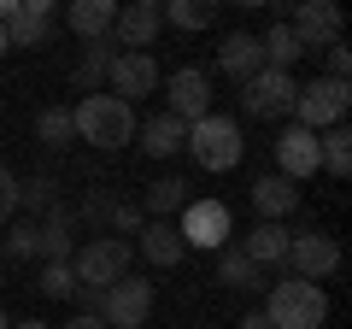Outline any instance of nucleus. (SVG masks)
Instances as JSON below:
<instances>
[{"instance_id": "f257e3e1", "label": "nucleus", "mask_w": 352, "mask_h": 329, "mask_svg": "<svg viewBox=\"0 0 352 329\" xmlns=\"http://www.w3.org/2000/svg\"><path fill=\"white\" fill-rule=\"evenodd\" d=\"M71 124H76V141L112 153V147H129V141H135L141 118H135V106L118 100V94H82V106H71Z\"/></svg>"}, {"instance_id": "f03ea898", "label": "nucleus", "mask_w": 352, "mask_h": 329, "mask_svg": "<svg viewBox=\"0 0 352 329\" xmlns=\"http://www.w3.org/2000/svg\"><path fill=\"white\" fill-rule=\"evenodd\" d=\"M264 294H270V306H258V312L270 317V329H323V317H329L323 282L282 277V282H270Z\"/></svg>"}, {"instance_id": "7ed1b4c3", "label": "nucleus", "mask_w": 352, "mask_h": 329, "mask_svg": "<svg viewBox=\"0 0 352 329\" xmlns=\"http://www.w3.org/2000/svg\"><path fill=\"white\" fill-rule=\"evenodd\" d=\"M188 153H194V164H200V171H235L241 153H247V136H241L235 118L206 112L200 124H188Z\"/></svg>"}, {"instance_id": "20e7f679", "label": "nucleus", "mask_w": 352, "mask_h": 329, "mask_svg": "<svg viewBox=\"0 0 352 329\" xmlns=\"http://www.w3.org/2000/svg\"><path fill=\"white\" fill-rule=\"evenodd\" d=\"M71 277H76V288H112V282H124L129 277V241H118V235H94V241H82L71 253Z\"/></svg>"}, {"instance_id": "39448f33", "label": "nucleus", "mask_w": 352, "mask_h": 329, "mask_svg": "<svg viewBox=\"0 0 352 329\" xmlns=\"http://www.w3.org/2000/svg\"><path fill=\"white\" fill-rule=\"evenodd\" d=\"M346 112H352V83H335V76H317V83H305L300 89V100H294V124L300 129H329V124H346Z\"/></svg>"}, {"instance_id": "423d86ee", "label": "nucleus", "mask_w": 352, "mask_h": 329, "mask_svg": "<svg viewBox=\"0 0 352 329\" xmlns=\"http://www.w3.org/2000/svg\"><path fill=\"white\" fill-rule=\"evenodd\" d=\"M282 265L294 270L300 282H323L340 270V241L329 235V229H294L288 235V259Z\"/></svg>"}, {"instance_id": "0eeeda50", "label": "nucleus", "mask_w": 352, "mask_h": 329, "mask_svg": "<svg viewBox=\"0 0 352 329\" xmlns=\"http://www.w3.org/2000/svg\"><path fill=\"white\" fill-rule=\"evenodd\" d=\"M176 235H182V247L217 253V247H229V235H235V217H229L223 200H188L182 217H176Z\"/></svg>"}, {"instance_id": "6e6552de", "label": "nucleus", "mask_w": 352, "mask_h": 329, "mask_svg": "<svg viewBox=\"0 0 352 329\" xmlns=\"http://www.w3.org/2000/svg\"><path fill=\"white\" fill-rule=\"evenodd\" d=\"M100 317L106 329H141L153 317V282H141V277H124V282H112V288L100 294Z\"/></svg>"}, {"instance_id": "1a4fd4ad", "label": "nucleus", "mask_w": 352, "mask_h": 329, "mask_svg": "<svg viewBox=\"0 0 352 329\" xmlns=\"http://www.w3.org/2000/svg\"><path fill=\"white\" fill-rule=\"evenodd\" d=\"M300 100V83L288 71H258L252 83H241V112L247 118H288Z\"/></svg>"}, {"instance_id": "9d476101", "label": "nucleus", "mask_w": 352, "mask_h": 329, "mask_svg": "<svg viewBox=\"0 0 352 329\" xmlns=\"http://www.w3.org/2000/svg\"><path fill=\"white\" fill-rule=\"evenodd\" d=\"M288 30H294V41H300L305 53L335 47L340 41V6L335 0H300V6L288 12Z\"/></svg>"}, {"instance_id": "9b49d317", "label": "nucleus", "mask_w": 352, "mask_h": 329, "mask_svg": "<svg viewBox=\"0 0 352 329\" xmlns=\"http://www.w3.org/2000/svg\"><path fill=\"white\" fill-rule=\"evenodd\" d=\"M164 112L182 118V124H200L206 112H212V76L200 71V65H176L170 71V94H164Z\"/></svg>"}, {"instance_id": "f8f14e48", "label": "nucleus", "mask_w": 352, "mask_h": 329, "mask_svg": "<svg viewBox=\"0 0 352 329\" xmlns=\"http://www.w3.org/2000/svg\"><path fill=\"white\" fill-rule=\"evenodd\" d=\"M106 89H112L118 100H129V106H135L141 94H153V89H159V59H153V53H118V59H112V71H106Z\"/></svg>"}, {"instance_id": "ddd939ff", "label": "nucleus", "mask_w": 352, "mask_h": 329, "mask_svg": "<svg viewBox=\"0 0 352 329\" xmlns=\"http://www.w3.org/2000/svg\"><path fill=\"white\" fill-rule=\"evenodd\" d=\"M71 253H76V212L53 206L47 217H36V259L41 265H71Z\"/></svg>"}, {"instance_id": "4468645a", "label": "nucleus", "mask_w": 352, "mask_h": 329, "mask_svg": "<svg viewBox=\"0 0 352 329\" xmlns=\"http://www.w3.org/2000/svg\"><path fill=\"white\" fill-rule=\"evenodd\" d=\"M153 36H159V6H153V0L118 6V24H112V47L118 53H147Z\"/></svg>"}, {"instance_id": "2eb2a0df", "label": "nucleus", "mask_w": 352, "mask_h": 329, "mask_svg": "<svg viewBox=\"0 0 352 329\" xmlns=\"http://www.w3.org/2000/svg\"><path fill=\"white\" fill-rule=\"evenodd\" d=\"M323 164H317V136L311 129H300V124H288L276 136V177H288V182H305V177H317Z\"/></svg>"}, {"instance_id": "dca6fc26", "label": "nucleus", "mask_w": 352, "mask_h": 329, "mask_svg": "<svg viewBox=\"0 0 352 329\" xmlns=\"http://www.w3.org/2000/svg\"><path fill=\"white\" fill-rule=\"evenodd\" d=\"M53 18H59L53 0H18L6 18V47H41L53 36Z\"/></svg>"}, {"instance_id": "f3484780", "label": "nucleus", "mask_w": 352, "mask_h": 329, "mask_svg": "<svg viewBox=\"0 0 352 329\" xmlns=\"http://www.w3.org/2000/svg\"><path fill=\"white\" fill-rule=\"evenodd\" d=\"M135 247H141V259L159 265V270H176L182 259H188V247H182V235H176V217H147L141 235H135Z\"/></svg>"}, {"instance_id": "a211bd4d", "label": "nucleus", "mask_w": 352, "mask_h": 329, "mask_svg": "<svg viewBox=\"0 0 352 329\" xmlns=\"http://www.w3.org/2000/svg\"><path fill=\"white\" fill-rule=\"evenodd\" d=\"M252 206H258V224H282V217L300 212V182L270 177V171H264V177L252 182Z\"/></svg>"}, {"instance_id": "6ab92c4d", "label": "nucleus", "mask_w": 352, "mask_h": 329, "mask_svg": "<svg viewBox=\"0 0 352 329\" xmlns=\"http://www.w3.org/2000/svg\"><path fill=\"white\" fill-rule=\"evenodd\" d=\"M217 282H223L229 294H264L270 288V270H258L235 241H229V247H217Z\"/></svg>"}, {"instance_id": "aec40b11", "label": "nucleus", "mask_w": 352, "mask_h": 329, "mask_svg": "<svg viewBox=\"0 0 352 329\" xmlns=\"http://www.w3.org/2000/svg\"><path fill=\"white\" fill-rule=\"evenodd\" d=\"M135 136H141V153H147V159H176V153L188 147V124L170 118V112H153Z\"/></svg>"}, {"instance_id": "412c9836", "label": "nucleus", "mask_w": 352, "mask_h": 329, "mask_svg": "<svg viewBox=\"0 0 352 329\" xmlns=\"http://www.w3.org/2000/svg\"><path fill=\"white\" fill-rule=\"evenodd\" d=\"M217 59H223V76H235V83H252V76L264 71V53H258V36H252V30H229L223 47H217Z\"/></svg>"}, {"instance_id": "4be33fe9", "label": "nucleus", "mask_w": 352, "mask_h": 329, "mask_svg": "<svg viewBox=\"0 0 352 329\" xmlns=\"http://www.w3.org/2000/svg\"><path fill=\"white\" fill-rule=\"evenodd\" d=\"M288 235H294L288 224H252L235 247H241V253H247L258 270H270V265H282V259H288Z\"/></svg>"}, {"instance_id": "5701e85b", "label": "nucleus", "mask_w": 352, "mask_h": 329, "mask_svg": "<svg viewBox=\"0 0 352 329\" xmlns=\"http://www.w3.org/2000/svg\"><path fill=\"white\" fill-rule=\"evenodd\" d=\"M65 24H71L82 41H112L118 6L112 0H71V6H65Z\"/></svg>"}, {"instance_id": "b1692460", "label": "nucleus", "mask_w": 352, "mask_h": 329, "mask_svg": "<svg viewBox=\"0 0 352 329\" xmlns=\"http://www.w3.org/2000/svg\"><path fill=\"white\" fill-rule=\"evenodd\" d=\"M112 59H118V47H112V41H88V47H82V59L71 65V89H76V94H94V89L106 83V71H112Z\"/></svg>"}, {"instance_id": "393cba45", "label": "nucleus", "mask_w": 352, "mask_h": 329, "mask_svg": "<svg viewBox=\"0 0 352 329\" xmlns=\"http://www.w3.org/2000/svg\"><path fill=\"white\" fill-rule=\"evenodd\" d=\"M317 164H323L329 177H352V129L346 124L317 129Z\"/></svg>"}, {"instance_id": "a878e982", "label": "nucleus", "mask_w": 352, "mask_h": 329, "mask_svg": "<svg viewBox=\"0 0 352 329\" xmlns=\"http://www.w3.org/2000/svg\"><path fill=\"white\" fill-rule=\"evenodd\" d=\"M188 200L194 194H188L182 177H159V182H147V194H141V217H176Z\"/></svg>"}, {"instance_id": "bb28decb", "label": "nucleus", "mask_w": 352, "mask_h": 329, "mask_svg": "<svg viewBox=\"0 0 352 329\" xmlns=\"http://www.w3.org/2000/svg\"><path fill=\"white\" fill-rule=\"evenodd\" d=\"M258 53H264V71H288V65L300 59L305 47L294 41V30H288V24H270V30L258 36Z\"/></svg>"}, {"instance_id": "cd10ccee", "label": "nucleus", "mask_w": 352, "mask_h": 329, "mask_svg": "<svg viewBox=\"0 0 352 329\" xmlns=\"http://www.w3.org/2000/svg\"><path fill=\"white\" fill-rule=\"evenodd\" d=\"M159 24H176V30H212V24H217V6H206V0H164V6H159Z\"/></svg>"}, {"instance_id": "c85d7f7f", "label": "nucleus", "mask_w": 352, "mask_h": 329, "mask_svg": "<svg viewBox=\"0 0 352 329\" xmlns=\"http://www.w3.org/2000/svg\"><path fill=\"white\" fill-rule=\"evenodd\" d=\"M36 141H41V147H71V141H76L71 106H47V112L36 118Z\"/></svg>"}, {"instance_id": "c756f323", "label": "nucleus", "mask_w": 352, "mask_h": 329, "mask_svg": "<svg viewBox=\"0 0 352 329\" xmlns=\"http://www.w3.org/2000/svg\"><path fill=\"white\" fill-rule=\"evenodd\" d=\"M0 259H36V217L30 224H12L0 235Z\"/></svg>"}, {"instance_id": "7c9ffc66", "label": "nucleus", "mask_w": 352, "mask_h": 329, "mask_svg": "<svg viewBox=\"0 0 352 329\" xmlns=\"http://www.w3.org/2000/svg\"><path fill=\"white\" fill-rule=\"evenodd\" d=\"M18 206H30V212H41V217H47L53 206H59V200H53V177H47V171L24 182V194H18Z\"/></svg>"}, {"instance_id": "2f4dec72", "label": "nucleus", "mask_w": 352, "mask_h": 329, "mask_svg": "<svg viewBox=\"0 0 352 329\" xmlns=\"http://www.w3.org/2000/svg\"><path fill=\"white\" fill-rule=\"evenodd\" d=\"M47 300H71L76 294V277H71V265H41V282H36Z\"/></svg>"}, {"instance_id": "473e14b6", "label": "nucleus", "mask_w": 352, "mask_h": 329, "mask_svg": "<svg viewBox=\"0 0 352 329\" xmlns=\"http://www.w3.org/2000/svg\"><path fill=\"white\" fill-rule=\"evenodd\" d=\"M106 224L118 229V241H129V235H141V224H147V217H141V206H135V200H118Z\"/></svg>"}, {"instance_id": "72a5a7b5", "label": "nucleus", "mask_w": 352, "mask_h": 329, "mask_svg": "<svg viewBox=\"0 0 352 329\" xmlns=\"http://www.w3.org/2000/svg\"><path fill=\"white\" fill-rule=\"evenodd\" d=\"M18 194H24V182H18L12 171H6V164H0V224H6V217L18 212Z\"/></svg>"}, {"instance_id": "f704fd0d", "label": "nucleus", "mask_w": 352, "mask_h": 329, "mask_svg": "<svg viewBox=\"0 0 352 329\" xmlns=\"http://www.w3.org/2000/svg\"><path fill=\"white\" fill-rule=\"evenodd\" d=\"M112 194H88V200H82V224H106V217H112Z\"/></svg>"}, {"instance_id": "c9c22d12", "label": "nucleus", "mask_w": 352, "mask_h": 329, "mask_svg": "<svg viewBox=\"0 0 352 329\" xmlns=\"http://www.w3.org/2000/svg\"><path fill=\"white\" fill-rule=\"evenodd\" d=\"M346 71H352V53H346V41H335V47H329V76L346 83Z\"/></svg>"}, {"instance_id": "e433bc0d", "label": "nucleus", "mask_w": 352, "mask_h": 329, "mask_svg": "<svg viewBox=\"0 0 352 329\" xmlns=\"http://www.w3.org/2000/svg\"><path fill=\"white\" fill-rule=\"evenodd\" d=\"M59 329H106V323H100V317H88V312H76L71 323H59Z\"/></svg>"}, {"instance_id": "4c0bfd02", "label": "nucleus", "mask_w": 352, "mask_h": 329, "mask_svg": "<svg viewBox=\"0 0 352 329\" xmlns=\"http://www.w3.org/2000/svg\"><path fill=\"white\" fill-rule=\"evenodd\" d=\"M241 329H270V317H264V312H247V317H241Z\"/></svg>"}, {"instance_id": "58836bf2", "label": "nucleus", "mask_w": 352, "mask_h": 329, "mask_svg": "<svg viewBox=\"0 0 352 329\" xmlns=\"http://www.w3.org/2000/svg\"><path fill=\"white\" fill-rule=\"evenodd\" d=\"M6 329H53V323H41V317H24V323H6Z\"/></svg>"}, {"instance_id": "ea45409f", "label": "nucleus", "mask_w": 352, "mask_h": 329, "mask_svg": "<svg viewBox=\"0 0 352 329\" xmlns=\"http://www.w3.org/2000/svg\"><path fill=\"white\" fill-rule=\"evenodd\" d=\"M6 53H12V47H6V24H0V59H6Z\"/></svg>"}, {"instance_id": "a19ab883", "label": "nucleus", "mask_w": 352, "mask_h": 329, "mask_svg": "<svg viewBox=\"0 0 352 329\" xmlns=\"http://www.w3.org/2000/svg\"><path fill=\"white\" fill-rule=\"evenodd\" d=\"M6 323H12V317H6V312H0V329H6Z\"/></svg>"}]
</instances>
